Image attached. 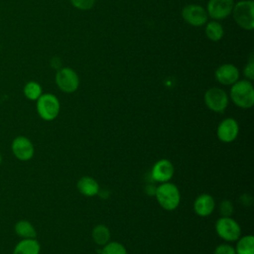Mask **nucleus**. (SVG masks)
<instances>
[{
	"label": "nucleus",
	"instance_id": "obj_13",
	"mask_svg": "<svg viewBox=\"0 0 254 254\" xmlns=\"http://www.w3.org/2000/svg\"><path fill=\"white\" fill-rule=\"evenodd\" d=\"M216 80L222 85H232L240 76V72L237 66L232 64H220L214 71Z\"/></svg>",
	"mask_w": 254,
	"mask_h": 254
},
{
	"label": "nucleus",
	"instance_id": "obj_11",
	"mask_svg": "<svg viewBox=\"0 0 254 254\" xmlns=\"http://www.w3.org/2000/svg\"><path fill=\"white\" fill-rule=\"evenodd\" d=\"M14 156L20 161H29L34 156V145L30 139L25 136L16 137L11 144Z\"/></svg>",
	"mask_w": 254,
	"mask_h": 254
},
{
	"label": "nucleus",
	"instance_id": "obj_20",
	"mask_svg": "<svg viewBox=\"0 0 254 254\" xmlns=\"http://www.w3.org/2000/svg\"><path fill=\"white\" fill-rule=\"evenodd\" d=\"M205 35L212 42H218L224 35V29L218 21H210L205 26Z\"/></svg>",
	"mask_w": 254,
	"mask_h": 254
},
{
	"label": "nucleus",
	"instance_id": "obj_10",
	"mask_svg": "<svg viewBox=\"0 0 254 254\" xmlns=\"http://www.w3.org/2000/svg\"><path fill=\"white\" fill-rule=\"evenodd\" d=\"M239 134V125L234 118H225L217 126L216 135L219 141L231 143L236 140Z\"/></svg>",
	"mask_w": 254,
	"mask_h": 254
},
{
	"label": "nucleus",
	"instance_id": "obj_7",
	"mask_svg": "<svg viewBox=\"0 0 254 254\" xmlns=\"http://www.w3.org/2000/svg\"><path fill=\"white\" fill-rule=\"evenodd\" d=\"M58 87L65 93L74 92L79 86V77L75 70L70 67L60 68L55 77Z\"/></svg>",
	"mask_w": 254,
	"mask_h": 254
},
{
	"label": "nucleus",
	"instance_id": "obj_14",
	"mask_svg": "<svg viewBox=\"0 0 254 254\" xmlns=\"http://www.w3.org/2000/svg\"><path fill=\"white\" fill-rule=\"evenodd\" d=\"M215 207V200L208 193H201L193 201V210L199 216H208Z\"/></svg>",
	"mask_w": 254,
	"mask_h": 254
},
{
	"label": "nucleus",
	"instance_id": "obj_4",
	"mask_svg": "<svg viewBox=\"0 0 254 254\" xmlns=\"http://www.w3.org/2000/svg\"><path fill=\"white\" fill-rule=\"evenodd\" d=\"M36 101L37 112L42 119L46 121H52L58 117L61 104L55 94L43 93Z\"/></svg>",
	"mask_w": 254,
	"mask_h": 254
},
{
	"label": "nucleus",
	"instance_id": "obj_8",
	"mask_svg": "<svg viewBox=\"0 0 254 254\" xmlns=\"http://www.w3.org/2000/svg\"><path fill=\"white\" fill-rule=\"evenodd\" d=\"M182 17L189 25L193 27L203 26L208 19L205 8L197 4H189L185 6L182 10Z\"/></svg>",
	"mask_w": 254,
	"mask_h": 254
},
{
	"label": "nucleus",
	"instance_id": "obj_5",
	"mask_svg": "<svg viewBox=\"0 0 254 254\" xmlns=\"http://www.w3.org/2000/svg\"><path fill=\"white\" fill-rule=\"evenodd\" d=\"M217 235L228 242L236 241L241 236V227L231 216H221L215 222Z\"/></svg>",
	"mask_w": 254,
	"mask_h": 254
},
{
	"label": "nucleus",
	"instance_id": "obj_18",
	"mask_svg": "<svg viewBox=\"0 0 254 254\" xmlns=\"http://www.w3.org/2000/svg\"><path fill=\"white\" fill-rule=\"evenodd\" d=\"M91 236L93 241L100 246L105 245L110 240V230L104 224H98L93 227Z\"/></svg>",
	"mask_w": 254,
	"mask_h": 254
},
{
	"label": "nucleus",
	"instance_id": "obj_3",
	"mask_svg": "<svg viewBox=\"0 0 254 254\" xmlns=\"http://www.w3.org/2000/svg\"><path fill=\"white\" fill-rule=\"evenodd\" d=\"M232 17L235 23L246 31L254 28V2L252 0H241L234 3Z\"/></svg>",
	"mask_w": 254,
	"mask_h": 254
},
{
	"label": "nucleus",
	"instance_id": "obj_27",
	"mask_svg": "<svg viewBox=\"0 0 254 254\" xmlns=\"http://www.w3.org/2000/svg\"><path fill=\"white\" fill-rule=\"evenodd\" d=\"M1 163H2V156H1V154H0V165H1Z\"/></svg>",
	"mask_w": 254,
	"mask_h": 254
},
{
	"label": "nucleus",
	"instance_id": "obj_22",
	"mask_svg": "<svg viewBox=\"0 0 254 254\" xmlns=\"http://www.w3.org/2000/svg\"><path fill=\"white\" fill-rule=\"evenodd\" d=\"M101 254H127V250L125 246L117 241H109L105 245L100 252Z\"/></svg>",
	"mask_w": 254,
	"mask_h": 254
},
{
	"label": "nucleus",
	"instance_id": "obj_23",
	"mask_svg": "<svg viewBox=\"0 0 254 254\" xmlns=\"http://www.w3.org/2000/svg\"><path fill=\"white\" fill-rule=\"evenodd\" d=\"M71 5L78 10H90L95 4V0H69Z\"/></svg>",
	"mask_w": 254,
	"mask_h": 254
},
{
	"label": "nucleus",
	"instance_id": "obj_6",
	"mask_svg": "<svg viewBox=\"0 0 254 254\" xmlns=\"http://www.w3.org/2000/svg\"><path fill=\"white\" fill-rule=\"evenodd\" d=\"M203 101L209 110L222 113L228 105V95L222 88L210 87L204 92Z\"/></svg>",
	"mask_w": 254,
	"mask_h": 254
},
{
	"label": "nucleus",
	"instance_id": "obj_9",
	"mask_svg": "<svg viewBox=\"0 0 254 254\" xmlns=\"http://www.w3.org/2000/svg\"><path fill=\"white\" fill-rule=\"evenodd\" d=\"M234 3V0H208L205 10L211 19L223 20L231 15Z\"/></svg>",
	"mask_w": 254,
	"mask_h": 254
},
{
	"label": "nucleus",
	"instance_id": "obj_26",
	"mask_svg": "<svg viewBox=\"0 0 254 254\" xmlns=\"http://www.w3.org/2000/svg\"><path fill=\"white\" fill-rule=\"evenodd\" d=\"M213 254H236V253L233 246L227 243H222L216 246V248L213 251Z\"/></svg>",
	"mask_w": 254,
	"mask_h": 254
},
{
	"label": "nucleus",
	"instance_id": "obj_1",
	"mask_svg": "<svg viewBox=\"0 0 254 254\" xmlns=\"http://www.w3.org/2000/svg\"><path fill=\"white\" fill-rule=\"evenodd\" d=\"M230 98L240 108H251L254 104V88L251 81L248 79H238L233 83L230 88Z\"/></svg>",
	"mask_w": 254,
	"mask_h": 254
},
{
	"label": "nucleus",
	"instance_id": "obj_2",
	"mask_svg": "<svg viewBox=\"0 0 254 254\" xmlns=\"http://www.w3.org/2000/svg\"><path fill=\"white\" fill-rule=\"evenodd\" d=\"M154 195L160 206L166 210H175L181 201V193L178 187L170 182L162 183L156 188Z\"/></svg>",
	"mask_w": 254,
	"mask_h": 254
},
{
	"label": "nucleus",
	"instance_id": "obj_12",
	"mask_svg": "<svg viewBox=\"0 0 254 254\" xmlns=\"http://www.w3.org/2000/svg\"><path fill=\"white\" fill-rule=\"evenodd\" d=\"M175 174V167L170 160L161 159L157 161L151 170L152 179L159 183L170 182Z\"/></svg>",
	"mask_w": 254,
	"mask_h": 254
},
{
	"label": "nucleus",
	"instance_id": "obj_25",
	"mask_svg": "<svg viewBox=\"0 0 254 254\" xmlns=\"http://www.w3.org/2000/svg\"><path fill=\"white\" fill-rule=\"evenodd\" d=\"M243 74L250 81L254 79V60H253V56L252 55L250 56L246 65L244 66Z\"/></svg>",
	"mask_w": 254,
	"mask_h": 254
},
{
	"label": "nucleus",
	"instance_id": "obj_17",
	"mask_svg": "<svg viewBox=\"0 0 254 254\" xmlns=\"http://www.w3.org/2000/svg\"><path fill=\"white\" fill-rule=\"evenodd\" d=\"M15 232L18 236L22 237L23 239H29V238H36L37 231L33 224L29 222L28 220H19L15 224Z\"/></svg>",
	"mask_w": 254,
	"mask_h": 254
},
{
	"label": "nucleus",
	"instance_id": "obj_16",
	"mask_svg": "<svg viewBox=\"0 0 254 254\" xmlns=\"http://www.w3.org/2000/svg\"><path fill=\"white\" fill-rule=\"evenodd\" d=\"M40 243L35 238L22 239L16 244L13 254H40Z\"/></svg>",
	"mask_w": 254,
	"mask_h": 254
},
{
	"label": "nucleus",
	"instance_id": "obj_24",
	"mask_svg": "<svg viewBox=\"0 0 254 254\" xmlns=\"http://www.w3.org/2000/svg\"><path fill=\"white\" fill-rule=\"evenodd\" d=\"M233 204L230 200L224 199L219 203V212L222 216H231L233 213Z\"/></svg>",
	"mask_w": 254,
	"mask_h": 254
},
{
	"label": "nucleus",
	"instance_id": "obj_15",
	"mask_svg": "<svg viewBox=\"0 0 254 254\" xmlns=\"http://www.w3.org/2000/svg\"><path fill=\"white\" fill-rule=\"evenodd\" d=\"M78 191L85 196H94L99 191L98 183L91 177L84 176L80 178L76 184Z\"/></svg>",
	"mask_w": 254,
	"mask_h": 254
},
{
	"label": "nucleus",
	"instance_id": "obj_21",
	"mask_svg": "<svg viewBox=\"0 0 254 254\" xmlns=\"http://www.w3.org/2000/svg\"><path fill=\"white\" fill-rule=\"evenodd\" d=\"M23 92H24V95L27 99L32 100V101H36L43 94V89H42V86L39 82L31 80V81H28L24 85Z\"/></svg>",
	"mask_w": 254,
	"mask_h": 254
},
{
	"label": "nucleus",
	"instance_id": "obj_19",
	"mask_svg": "<svg viewBox=\"0 0 254 254\" xmlns=\"http://www.w3.org/2000/svg\"><path fill=\"white\" fill-rule=\"evenodd\" d=\"M236 241L234 248L236 254H254V237L252 235L240 236Z\"/></svg>",
	"mask_w": 254,
	"mask_h": 254
}]
</instances>
